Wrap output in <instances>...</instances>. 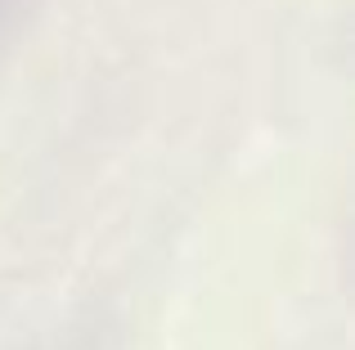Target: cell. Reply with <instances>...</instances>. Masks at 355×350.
Returning a JSON list of instances; mask_svg holds the SVG:
<instances>
[{
    "instance_id": "cell-1",
    "label": "cell",
    "mask_w": 355,
    "mask_h": 350,
    "mask_svg": "<svg viewBox=\"0 0 355 350\" xmlns=\"http://www.w3.org/2000/svg\"><path fill=\"white\" fill-rule=\"evenodd\" d=\"M0 9H5V0H0Z\"/></svg>"
}]
</instances>
